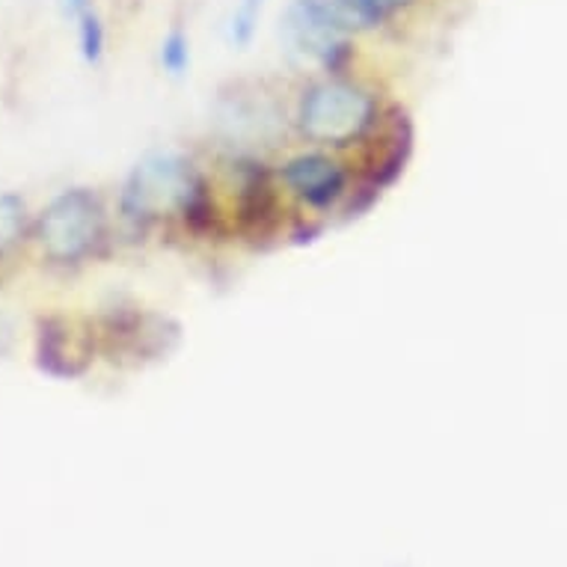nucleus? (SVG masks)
<instances>
[{"mask_svg":"<svg viewBox=\"0 0 567 567\" xmlns=\"http://www.w3.org/2000/svg\"><path fill=\"white\" fill-rule=\"evenodd\" d=\"M205 194V182L194 173L187 161L176 155H155L134 167L122 190V215L131 226L146 229L158 217H185L199 196Z\"/></svg>","mask_w":567,"mask_h":567,"instance_id":"f257e3e1","label":"nucleus"},{"mask_svg":"<svg viewBox=\"0 0 567 567\" xmlns=\"http://www.w3.org/2000/svg\"><path fill=\"white\" fill-rule=\"evenodd\" d=\"M39 250L54 265H78L104 238V205L90 187H72L48 203L37 224Z\"/></svg>","mask_w":567,"mask_h":567,"instance_id":"f03ea898","label":"nucleus"},{"mask_svg":"<svg viewBox=\"0 0 567 567\" xmlns=\"http://www.w3.org/2000/svg\"><path fill=\"white\" fill-rule=\"evenodd\" d=\"M378 120V102L363 86L348 81H324L300 102V131L321 146H351L365 137Z\"/></svg>","mask_w":567,"mask_h":567,"instance_id":"7ed1b4c3","label":"nucleus"},{"mask_svg":"<svg viewBox=\"0 0 567 567\" xmlns=\"http://www.w3.org/2000/svg\"><path fill=\"white\" fill-rule=\"evenodd\" d=\"M286 37L333 75H339L351 60V39L330 0H291L286 10Z\"/></svg>","mask_w":567,"mask_h":567,"instance_id":"20e7f679","label":"nucleus"},{"mask_svg":"<svg viewBox=\"0 0 567 567\" xmlns=\"http://www.w3.org/2000/svg\"><path fill=\"white\" fill-rule=\"evenodd\" d=\"M178 324L167 316L155 312H140V309H113L104 316L102 339L104 351L111 360H131V363H146L161 360L178 344Z\"/></svg>","mask_w":567,"mask_h":567,"instance_id":"39448f33","label":"nucleus"},{"mask_svg":"<svg viewBox=\"0 0 567 567\" xmlns=\"http://www.w3.org/2000/svg\"><path fill=\"white\" fill-rule=\"evenodd\" d=\"M93 363V333H86L63 316L39 318L37 365L39 372L56 381H72Z\"/></svg>","mask_w":567,"mask_h":567,"instance_id":"423d86ee","label":"nucleus"},{"mask_svg":"<svg viewBox=\"0 0 567 567\" xmlns=\"http://www.w3.org/2000/svg\"><path fill=\"white\" fill-rule=\"evenodd\" d=\"M279 176L289 190H295L312 208H333L348 190V173L342 164L321 152H307V155L291 158Z\"/></svg>","mask_w":567,"mask_h":567,"instance_id":"0eeeda50","label":"nucleus"},{"mask_svg":"<svg viewBox=\"0 0 567 567\" xmlns=\"http://www.w3.org/2000/svg\"><path fill=\"white\" fill-rule=\"evenodd\" d=\"M410 155H413V125H410L408 113L395 111L392 113V128L386 134V143H383L381 155L372 164V173H369L363 190H360L363 199L357 205V212H363L372 203H378L383 190L404 176Z\"/></svg>","mask_w":567,"mask_h":567,"instance_id":"6e6552de","label":"nucleus"},{"mask_svg":"<svg viewBox=\"0 0 567 567\" xmlns=\"http://www.w3.org/2000/svg\"><path fill=\"white\" fill-rule=\"evenodd\" d=\"M416 0H330V7L344 24V30H372L381 28L383 21L399 16L401 10L413 7Z\"/></svg>","mask_w":567,"mask_h":567,"instance_id":"1a4fd4ad","label":"nucleus"},{"mask_svg":"<svg viewBox=\"0 0 567 567\" xmlns=\"http://www.w3.org/2000/svg\"><path fill=\"white\" fill-rule=\"evenodd\" d=\"M28 235V205L16 194H0V261L10 259Z\"/></svg>","mask_w":567,"mask_h":567,"instance_id":"9d476101","label":"nucleus"},{"mask_svg":"<svg viewBox=\"0 0 567 567\" xmlns=\"http://www.w3.org/2000/svg\"><path fill=\"white\" fill-rule=\"evenodd\" d=\"M72 21L78 28V48H81V56H84L90 65H99L104 56V21L95 10V3H86L78 12H72Z\"/></svg>","mask_w":567,"mask_h":567,"instance_id":"9b49d317","label":"nucleus"},{"mask_svg":"<svg viewBox=\"0 0 567 567\" xmlns=\"http://www.w3.org/2000/svg\"><path fill=\"white\" fill-rule=\"evenodd\" d=\"M161 69L169 78H185L190 69V39L182 28H173L161 42Z\"/></svg>","mask_w":567,"mask_h":567,"instance_id":"f8f14e48","label":"nucleus"},{"mask_svg":"<svg viewBox=\"0 0 567 567\" xmlns=\"http://www.w3.org/2000/svg\"><path fill=\"white\" fill-rule=\"evenodd\" d=\"M259 0H244L241 7L235 10L233 28H229V37H233L235 45H250L252 33H256V21H259Z\"/></svg>","mask_w":567,"mask_h":567,"instance_id":"ddd939ff","label":"nucleus"},{"mask_svg":"<svg viewBox=\"0 0 567 567\" xmlns=\"http://www.w3.org/2000/svg\"><path fill=\"white\" fill-rule=\"evenodd\" d=\"M12 348V324L0 316V353H7Z\"/></svg>","mask_w":567,"mask_h":567,"instance_id":"4468645a","label":"nucleus"},{"mask_svg":"<svg viewBox=\"0 0 567 567\" xmlns=\"http://www.w3.org/2000/svg\"><path fill=\"white\" fill-rule=\"evenodd\" d=\"M259 3H265V0H259Z\"/></svg>","mask_w":567,"mask_h":567,"instance_id":"2eb2a0df","label":"nucleus"}]
</instances>
